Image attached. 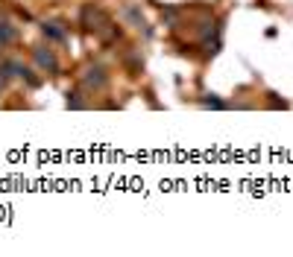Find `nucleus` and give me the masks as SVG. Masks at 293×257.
<instances>
[{"label":"nucleus","mask_w":293,"mask_h":257,"mask_svg":"<svg viewBox=\"0 0 293 257\" xmlns=\"http://www.w3.org/2000/svg\"><path fill=\"white\" fill-rule=\"evenodd\" d=\"M35 62L41 64V67H47L50 73H56V70H59V62L53 59V53H44V50H35Z\"/></svg>","instance_id":"1"},{"label":"nucleus","mask_w":293,"mask_h":257,"mask_svg":"<svg viewBox=\"0 0 293 257\" xmlns=\"http://www.w3.org/2000/svg\"><path fill=\"white\" fill-rule=\"evenodd\" d=\"M85 82H88V85L103 88V85H106V76H103V70H100V67H91L88 76H85Z\"/></svg>","instance_id":"2"},{"label":"nucleus","mask_w":293,"mask_h":257,"mask_svg":"<svg viewBox=\"0 0 293 257\" xmlns=\"http://www.w3.org/2000/svg\"><path fill=\"white\" fill-rule=\"evenodd\" d=\"M44 32L53 38H65V29H59V23H44Z\"/></svg>","instance_id":"3"},{"label":"nucleus","mask_w":293,"mask_h":257,"mask_svg":"<svg viewBox=\"0 0 293 257\" xmlns=\"http://www.w3.org/2000/svg\"><path fill=\"white\" fill-rule=\"evenodd\" d=\"M3 85H6V79H3V76H0V88H3Z\"/></svg>","instance_id":"4"}]
</instances>
